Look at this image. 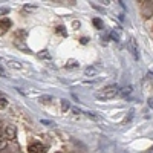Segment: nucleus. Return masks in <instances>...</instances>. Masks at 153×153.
Segmentation results:
<instances>
[{
    "instance_id": "4",
    "label": "nucleus",
    "mask_w": 153,
    "mask_h": 153,
    "mask_svg": "<svg viewBox=\"0 0 153 153\" xmlns=\"http://www.w3.org/2000/svg\"><path fill=\"white\" fill-rule=\"evenodd\" d=\"M28 152L29 153H46V147L40 143H34L28 147Z\"/></svg>"
},
{
    "instance_id": "22",
    "label": "nucleus",
    "mask_w": 153,
    "mask_h": 153,
    "mask_svg": "<svg viewBox=\"0 0 153 153\" xmlns=\"http://www.w3.org/2000/svg\"><path fill=\"white\" fill-rule=\"evenodd\" d=\"M57 153H61V152H57Z\"/></svg>"
},
{
    "instance_id": "3",
    "label": "nucleus",
    "mask_w": 153,
    "mask_h": 153,
    "mask_svg": "<svg viewBox=\"0 0 153 153\" xmlns=\"http://www.w3.org/2000/svg\"><path fill=\"white\" fill-rule=\"evenodd\" d=\"M153 14V2H143V16L146 19L152 17Z\"/></svg>"
},
{
    "instance_id": "8",
    "label": "nucleus",
    "mask_w": 153,
    "mask_h": 153,
    "mask_svg": "<svg viewBox=\"0 0 153 153\" xmlns=\"http://www.w3.org/2000/svg\"><path fill=\"white\" fill-rule=\"evenodd\" d=\"M38 101L43 103V104H49L51 101H52V97H51V95H42L40 98H38Z\"/></svg>"
},
{
    "instance_id": "13",
    "label": "nucleus",
    "mask_w": 153,
    "mask_h": 153,
    "mask_svg": "<svg viewBox=\"0 0 153 153\" xmlns=\"http://www.w3.org/2000/svg\"><path fill=\"white\" fill-rule=\"evenodd\" d=\"M9 68H14V69H22V65L19 61H9Z\"/></svg>"
},
{
    "instance_id": "21",
    "label": "nucleus",
    "mask_w": 153,
    "mask_h": 153,
    "mask_svg": "<svg viewBox=\"0 0 153 153\" xmlns=\"http://www.w3.org/2000/svg\"><path fill=\"white\" fill-rule=\"evenodd\" d=\"M117 153H127V152H123V150H117Z\"/></svg>"
},
{
    "instance_id": "6",
    "label": "nucleus",
    "mask_w": 153,
    "mask_h": 153,
    "mask_svg": "<svg viewBox=\"0 0 153 153\" xmlns=\"http://www.w3.org/2000/svg\"><path fill=\"white\" fill-rule=\"evenodd\" d=\"M98 72H100V69H98L97 66H89V68H86L84 75H86V76H95Z\"/></svg>"
},
{
    "instance_id": "10",
    "label": "nucleus",
    "mask_w": 153,
    "mask_h": 153,
    "mask_svg": "<svg viewBox=\"0 0 153 153\" xmlns=\"http://www.w3.org/2000/svg\"><path fill=\"white\" fill-rule=\"evenodd\" d=\"M92 23H94V26H95L97 29H101V28H103V22H101V19H94Z\"/></svg>"
},
{
    "instance_id": "19",
    "label": "nucleus",
    "mask_w": 153,
    "mask_h": 153,
    "mask_svg": "<svg viewBox=\"0 0 153 153\" xmlns=\"http://www.w3.org/2000/svg\"><path fill=\"white\" fill-rule=\"evenodd\" d=\"M5 149V141H3V138L0 139V150H3Z\"/></svg>"
},
{
    "instance_id": "2",
    "label": "nucleus",
    "mask_w": 153,
    "mask_h": 153,
    "mask_svg": "<svg viewBox=\"0 0 153 153\" xmlns=\"http://www.w3.org/2000/svg\"><path fill=\"white\" fill-rule=\"evenodd\" d=\"M127 49H129V52L132 54V57L135 58V60H138L139 58V49H138V43H136V40L133 37H130L129 40H127Z\"/></svg>"
},
{
    "instance_id": "14",
    "label": "nucleus",
    "mask_w": 153,
    "mask_h": 153,
    "mask_svg": "<svg viewBox=\"0 0 153 153\" xmlns=\"http://www.w3.org/2000/svg\"><path fill=\"white\" fill-rule=\"evenodd\" d=\"M6 106H8V100L0 95V107H6Z\"/></svg>"
},
{
    "instance_id": "17",
    "label": "nucleus",
    "mask_w": 153,
    "mask_h": 153,
    "mask_svg": "<svg viewBox=\"0 0 153 153\" xmlns=\"http://www.w3.org/2000/svg\"><path fill=\"white\" fill-rule=\"evenodd\" d=\"M40 123H42V124H45V126H55L54 123H51V121H46V120H42Z\"/></svg>"
},
{
    "instance_id": "20",
    "label": "nucleus",
    "mask_w": 153,
    "mask_h": 153,
    "mask_svg": "<svg viewBox=\"0 0 153 153\" xmlns=\"http://www.w3.org/2000/svg\"><path fill=\"white\" fill-rule=\"evenodd\" d=\"M149 106L153 107V98H149Z\"/></svg>"
},
{
    "instance_id": "15",
    "label": "nucleus",
    "mask_w": 153,
    "mask_h": 153,
    "mask_svg": "<svg viewBox=\"0 0 153 153\" xmlns=\"http://www.w3.org/2000/svg\"><path fill=\"white\" fill-rule=\"evenodd\" d=\"M8 12H9L8 8H0V16H5V14H8Z\"/></svg>"
},
{
    "instance_id": "18",
    "label": "nucleus",
    "mask_w": 153,
    "mask_h": 153,
    "mask_svg": "<svg viewBox=\"0 0 153 153\" xmlns=\"http://www.w3.org/2000/svg\"><path fill=\"white\" fill-rule=\"evenodd\" d=\"M87 40H89V38L83 37V38H80V43H81V45H86V43H87Z\"/></svg>"
},
{
    "instance_id": "9",
    "label": "nucleus",
    "mask_w": 153,
    "mask_h": 153,
    "mask_svg": "<svg viewBox=\"0 0 153 153\" xmlns=\"http://www.w3.org/2000/svg\"><path fill=\"white\" fill-rule=\"evenodd\" d=\"M132 94V87L130 86H127V87H124V89H121L120 91V95H123V97H127V95H130Z\"/></svg>"
},
{
    "instance_id": "7",
    "label": "nucleus",
    "mask_w": 153,
    "mask_h": 153,
    "mask_svg": "<svg viewBox=\"0 0 153 153\" xmlns=\"http://www.w3.org/2000/svg\"><path fill=\"white\" fill-rule=\"evenodd\" d=\"M11 28V20L9 19H2L0 20V29L2 31H8Z\"/></svg>"
},
{
    "instance_id": "12",
    "label": "nucleus",
    "mask_w": 153,
    "mask_h": 153,
    "mask_svg": "<svg viewBox=\"0 0 153 153\" xmlns=\"http://www.w3.org/2000/svg\"><path fill=\"white\" fill-rule=\"evenodd\" d=\"M69 103H68V101L66 100H61V109H63V112H66V110H69Z\"/></svg>"
},
{
    "instance_id": "16",
    "label": "nucleus",
    "mask_w": 153,
    "mask_h": 153,
    "mask_svg": "<svg viewBox=\"0 0 153 153\" xmlns=\"http://www.w3.org/2000/svg\"><path fill=\"white\" fill-rule=\"evenodd\" d=\"M40 57H43V58H51L49 57V54H48V51H42V54H38Z\"/></svg>"
},
{
    "instance_id": "5",
    "label": "nucleus",
    "mask_w": 153,
    "mask_h": 153,
    "mask_svg": "<svg viewBox=\"0 0 153 153\" xmlns=\"http://www.w3.org/2000/svg\"><path fill=\"white\" fill-rule=\"evenodd\" d=\"M5 138L6 139H14L16 138V127L14 126H6L5 127Z\"/></svg>"
},
{
    "instance_id": "11",
    "label": "nucleus",
    "mask_w": 153,
    "mask_h": 153,
    "mask_svg": "<svg viewBox=\"0 0 153 153\" xmlns=\"http://www.w3.org/2000/svg\"><path fill=\"white\" fill-rule=\"evenodd\" d=\"M78 66H80V65H78V61H74V60H71L68 65H66L68 69H74V68H78Z\"/></svg>"
},
{
    "instance_id": "1",
    "label": "nucleus",
    "mask_w": 153,
    "mask_h": 153,
    "mask_svg": "<svg viewBox=\"0 0 153 153\" xmlns=\"http://www.w3.org/2000/svg\"><path fill=\"white\" fill-rule=\"evenodd\" d=\"M120 86L118 84H107L104 86L101 91H97L95 92V98L100 100V101H109L112 98H115L117 95H120Z\"/></svg>"
}]
</instances>
